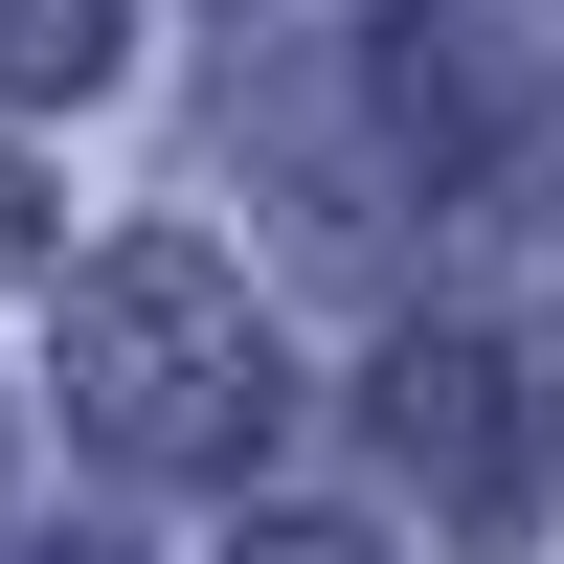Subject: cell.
I'll return each mask as SVG.
<instances>
[{
	"instance_id": "obj_5",
	"label": "cell",
	"mask_w": 564,
	"mask_h": 564,
	"mask_svg": "<svg viewBox=\"0 0 564 564\" xmlns=\"http://www.w3.org/2000/svg\"><path fill=\"white\" fill-rule=\"evenodd\" d=\"M271 564H339V542H271Z\"/></svg>"
},
{
	"instance_id": "obj_1",
	"label": "cell",
	"mask_w": 564,
	"mask_h": 564,
	"mask_svg": "<svg viewBox=\"0 0 564 564\" xmlns=\"http://www.w3.org/2000/svg\"><path fill=\"white\" fill-rule=\"evenodd\" d=\"M68 406L135 475H204V452L271 430V316L204 249H113V271H68Z\"/></svg>"
},
{
	"instance_id": "obj_4",
	"label": "cell",
	"mask_w": 564,
	"mask_h": 564,
	"mask_svg": "<svg viewBox=\"0 0 564 564\" xmlns=\"http://www.w3.org/2000/svg\"><path fill=\"white\" fill-rule=\"evenodd\" d=\"M113 68V0H0V90H90Z\"/></svg>"
},
{
	"instance_id": "obj_3",
	"label": "cell",
	"mask_w": 564,
	"mask_h": 564,
	"mask_svg": "<svg viewBox=\"0 0 564 564\" xmlns=\"http://www.w3.org/2000/svg\"><path fill=\"white\" fill-rule=\"evenodd\" d=\"M384 90L430 159H497L520 113H564V0H406L384 23Z\"/></svg>"
},
{
	"instance_id": "obj_2",
	"label": "cell",
	"mask_w": 564,
	"mask_h": 564,
	"mask_svg": "<svg viewBox=\"0 0 564 564\" xmlns=\"http://www.w3.org/2000/svg\"><path fill=\"white\" fill-rule=\"evenodd\" d=\"M384 475L430 497L452 542H520V520H542V384H520L497 339H406V361H384Z\"/></svg>"
}]
</instances>
